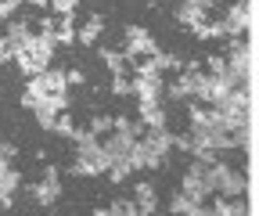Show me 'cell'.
<instances>
[{"label":"cell","mask_w":259,"mask_h":216,"mask_svg":"<svg viewBox=\"0 0 259 216\" xmlns=\"http://www.w3.org/2000/svg\"><path fill=\"white\" fill-rule=\"evenodd\" d=\"M25 94L32 98H51V94H69V83H65V69H44L40 76H29Z\"/></svg>","instance_id":"6da1fadb"},{"label":"cell","mask_w":259,"mask_h":216,"mask_svg":"<svg viewBox=\"0 0 259 216\" xmlns=\"http://www.w3.org/2000/svg\"><path fill=\"white\" fill-rule=\"evenodd\" d=\"M122 54L130 61H134V58H155L158 54V44L151 40V33H148L144 25H130L126 29V51Z\"/></svg>","instance_id":"7a4b0ae2"},{"label":"cell","mask_w":259,"mask_h":216,"mask_svg":"<svg viewBox=\"0 0 259 216\" xmlns=\"http://www.w3.org/2000/svg\"><path fill=\"white\" fill-rule=\"evenodd\" d=\"M40 29L44 33H54V40L61 44V47H72L76 44V22H72V15H44L40 18Z\"/></svg>","instance_id":"3957f363"},{"label":"cell","mask_w":259,"mask_h":216,"mask_svg":"<svg viewBox=\"0 0 259 216\" xmlns=\"http://www.w3.org/2000/svg\"><path fill=\"white\" fill-rule=\"evenodd\" d=\"M223 22H227V29H231V40L241 36L245 29H252V0H234Z\"/></svg>","instance_id":"277c9868"},{"label":"cell","mask_w":259,"mask_h":216,"mask_svg":"<svg viewBox=\"0 0 259 216\" xmlns=\"http://www.w3.org/2000/svg\"><path fill=\"white\" fill-rule=\"evenodd\" d=\"M130 79H134V98L137 101H162L166 98L162 76H130Z\"/></svg>","instance_id":"5b68a950"},{"label":"cell","mask_w":259,"mask_h":216,"mask_svg":"<svg viewBox=\"0 0 259 216\" xmlns=\"http://www.w3.org/2000/svg\"><path fill=\"white\" fill-rule=\"evenodd\" d=\"M227 69L238 72V76H248V79H252V40H248V44H241V40L234 36V47H231V54H227Z\"/></svg>","instance_id":"8992f818"},{"label":"cell","mask_w":259,"mask_h":216,"mask_svg":"<svg viewBox=\"0 0 259 216\" xmlns=\"http://www.w3.org/2000/svg\"><path fill=\"white\" fill-rule=\"evenodd\" d=\"M32 195H36V202L40 205H54L58 202V195H61V184H58V166H47L44 169V180L36 184V188H29Z\"/></svg>","instance_id":"52a82bcc"},{"label":"cell","mask_w":259,"mask_h":216,"mask_svg":"<svg viewBox=\"0 0 259 216\" xmlns=\"http://www.w3.org/2000/svg\"><path fill=\"white\" fill-rule=\"evenodd\" d=\"M180 191L191 198V202H205L209 195H216L209 184H205V173L202 177H194V173H184V180H180Z\"/></svg>","instance_id":"ba28073f"},{"label":"cell","mask_w":259,"mask_h":216,"mask_svg":"<svg viewBox=\"0 0 259 216\" xmlns=\"http://www.w3.org/2000/svg\"><path fill=\"white\" fill-rule=\"evenodd\" d=\"M134 141H137L134 134H119V130H112V134L101 141V148H105V155H108V159H122L126 151H130V144H134Z\"/></svg>","instance_id":"9c48e42d"},{"label":"cell","mask_w":259,"mask_h":216,"mask_svg":"<svg viewBox=\"0 0 259 216\" xmlns=\"http://www.w3.org/2000/svg\"><path fill=\"white\" fill-rule=\"evenodd\" d=\"M209 212H216V216H245V212H255V209H252L248 202H241V195H238V198H223V195H220V198L209 205Z\"/></svg>","instance_id":"30bf717a"},{"label":"cell","mask_w":259,"mask_h":216,"mask_svg":"<svg viewBox=\"0 0 259 216\" xmlns=\"http://www.w3.org/2000/svg\"><path fill=\"white\" fill-rule=\"evenodd\" d=\"M177 22L187 25V29H194V25H202V22H209V18H205V8L191 4V0H180V4H177Z\"/></svg>","instance_id":"8fae6325"},{"label":"cell","mask_w":259,"mask_h":216,"mask_svg":"<svg viewBox=\"0 0 259 216\" xmlns=\"http://www.w3.org/2000/svg\"><path fill=\"white\" fill-rule=\"evenodd\" d=\"M105 33V18L101 15H90L83 25H79V33H76V40L83 44V47H94L97 44V36H101Z\"/></svg>","instance_id":"7c38bea8"},{"label":"cell","mask_w":259,"mask_h":216,"mask_svg":"<svg viewBox=\"0 0 259 216\" xmlns=\"http://www.w3.org/2000/svg\"><path fill=\"white\" fill-rule=\"evenodd\" d=\"M134 195H137V212H155L158 209V195H155V184L151 180H141L134 188Z\"/></svg>","instance_id":"4fadbf2b"},{"label":"cell","mask_w":259,"mask_h":216,"mask_svg":"<svg viewBox=\"0 0 259 216\" xmlns=\"http://www.w3.org/2000/svg\"><path fill=\"white\" fill-rule=\"evenodd\" d=\"M141 122L144 126H166V105L162 101H141Z\"/></svg>","instance_id":"5bb4252c"},{"label":"cell","mask_w":259,"mask_h":216,"mask_svg":"<svg viewBox=\"0 0 259 216\" xmlns=\"http://www.w3.org/2000/svg\"><path fill=\"white\" fill-rule=\"evenodd\" d=\"M169 209H173V212H187V216H205V212H209V205H202V202H191L184 191H177V195L169 198Z\"/></svg>","instance_id":"9a60e30c"},{"label":"cell","mask_w":259,"mask_h":216,"mask_svg":"<svg viewBox=\"0 0 259 216\" xmlns=\"http://www.w3.org/2000/svg\"><path fill=\"white\" fill-rule=\"evenodd\" d=\"M101 61L108 65V72H112V76H119V72H126V76H130V58H126L122 51L105 47V51H101Z\"/></svg>","instance_id":"2e32d148"},{"label":"cell","mask_w":259,"mask_h":216,"mask_svg":"<svg viewBox=\"0 0 259 216\" xmlns=\"http://www.w3.org/2000/svg\"><path fill=\"white\" fill-rule=\"evenodd\" d=\"M51 134H58V137H69L72 141V134H76V119L69 115V108H61L58 112V119H54V130Z\"/></svg>","instance_id":"e0dca14e"},{"label":"cell","mask_w":259,"mask_h":216,"mask_svg":"<svg viewBox=\"0 0 259 216\" xmlns=\"http://www.w3.org/2000/svg\"><path fill=\"white\" fill-rule=\"evenodd\" d=\"M15 61H18V69H22L25 76H40L44 69H51V65H44V61H40V58H32L29 51H22V54H18Z\"/></svg>","instance_id":"ac0fdd59"},{"label":"cell","mask_w":259,"mask_h":216,"mask_svg":"<svg viewBox=\"0 0 259 216\" xmlns=\"http://www.w3.org/2000/svg\"><path fill=\"white\" fill-rule=\"evenodd\" d=\"M105 212H108V216H141L134 198H115L112 205H105Z\"/></svg>","instance_id":"d6986e66"},{"label":"cell","mask_w":259,"mask_h":216,"mask_svg":"<svg viewBox=\"0 0 259 216\" xmlns=\"http://www.w3.org/2000/svg\"><path fill=\"white\" fill-rule=\"evenodd\" d=\"M130 173H134V166L126 162V155H122V159H112V166H108V180H112V184H122Z\"/></svg>","instance_id":"ffe728a7"},{"label":"cell","mask_w":259,"mask_h":216,"mask_svg":"<svg viewBox=\"0 0 259 216\" xmlns=\"http://www.w3.org/2000/svg\"><path fill=\"white\" fill-rule=\"evenodd\" d=\"M112 94H119V98H134V79H130L126 72L112 76Z\"/></svg>","instance_id":"44dd1931"},{"label":"cell","mask_w":259,"mask_h":216,"mask_svg":"<svg viewBox=\"0 0 259 216\" xmlns=\"http://www.w3.org/2000/svg\"><path fill=\"white\" fill-rule=\"evenodd\" d=\"M87 130H90V134H97V137H101V134H112V115H94Z\"/></svg>","instance_id":"7402d4cb"},{"label":"cell","mask_w":259,"mask_h":216,"mask_svg":"<svg viewBox=\"0 0 259 216\" xmlns=\"http://www.w3.org/2000/svg\"><path fill=\"white\" fill-rule=\"evenodd\" d=\"M54 15H76V8H79V0H51L47 4Z\"/></svg>","instance_id":"603a6c76"},{"label":"cell","mask_w":259,"mask_h":216,"mask_svg":"<svg viewBox=\"0 0 259 216\" xmlns=\"http://www.w3.org/2000/svg\"><path fill=\"white\" fill-rule=\"evenodd\" d=\"M223 69H227V58H220V54H205V72L220 76Z\"/></svg>","instance_id":"cb8c5ba5"},{"label":"cell","mask_w":259,"mask_h":216,"mask_svg":"<svg viewBox=\"0 0 259 216\" xmlns=\"http://www.w3.org/2000/svg\"><path fill=\"white\" fill-rule=\"evenodd\" d=\"M173 148L184 151V155H191V134H173Z\"/></svg>","instance_id":"d4e9b609"},{"label":"cell","mask_w":259,"mask_h":216,"mask_svg":"<svg viewBox=\"0 0 259 216\" xmlns=\"http://www.w3.org/2000/svg\"><path fill=\"white\" fill-rule=\"evenodd\" d=\"M18 11V0H0V22H8Z\"/></svg>","instance_id":"484cf974"},{"label":"cell","mask_w":259,"mask_h":216,"mask_svg":"<svg viewBox=\"0 0 259 216\" xmlns=\"http://www.w3.org/2000/svg\"><path fill=\"white\" fill-rule=\"evenodd\" d=\"M4 61H15V51H11V44H8V36L0 33V65H4Z\"/></svg>","instance_id":"4316f807"},{"label":"cell","mask_w":259,"mask_h":216,"mask_svg":"<svg viewBox=\"0 0 259 216\" xmlns=\"http://www.w3.org/2000/svg\"><path fill=\"white\" fill-rule=\"evenodd\" d=\"M65 83H69V87H79V83H87V72H83V69H69V72H65Z\"/></svg>","instance_id":"83f0119b"},{"label":"cell","mask_w":259,"mask_h":216,"mask_svg":"<svg viewBox=\"0 0 259 216\" xmlns=\"http://www.w3.org/2000/svg\"><path fill=\"white\" fill-rule=\"evenodd\" d=\"M0 155H4V159H15V155H18V148H15L11 141H4V137H0Z\"/></svg>","instance_id":"f1b7e54d"},{"label":"cell","mask_w":259,"mask_h":216,"mask_svg":"<svg viewBox=\"0 0 259 216\" xmlns=\"http://www.w3.org/2000/svg\"><path fill=\"white\" fill-rule=\"evenodd\" d=\"M25 4H32V8H47L51 0H25Z\"/></svg>","instance_id":"f546056e"},{"label":"cell","mask_w":259,"mask_h":216,"mask_svg":"<svg viewBox=\"0 0 259 216\" xmlns=\"http://www.w3.org/2000/svg\"><path fill=\"white\" fill-rule=\"evenodd\" d=\"M18 4H25V0H18Z\"/></svg>","instance_id":"4dcf8cb0"}]
</instances>
